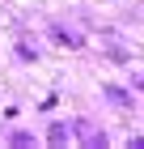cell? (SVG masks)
Listing matches in <instances>:
<instances>
[{
    "label": "cell",
    "mask_w": 144,
    "mask_h": 149,
    "mask_svg": "<svg viewBox=\"0 0 144 149\" xmlns=\"http://www.w3.org/2000/svg\"><path fill=\"white\" fill-rule=\"evenodd\" d=\"M76 136L89 141V145H106V132H98L93 124H76Z\"/></svg>",
    "instance_id": "6da1fadb"
},
{
    "label": "cell",
    "mask_w": 144,
    "mask_h": 149,
    "mask_svg": "<svg viewBox=\"0 0 144 149\" xmlns=\"http://www.w3.org/2000/svg\"><path fill=\"white\" fill-rule=\"evenodd\" d=\"M47 141H55V145H59V141H68V128H64V124H51V132H47Z\"/></svg>",
    "instance_id": "7a4b0ae2"
}]
</instances>
